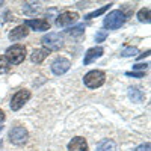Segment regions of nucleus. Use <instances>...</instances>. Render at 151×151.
<instances>
[{
	"instance_id": "1",
	"label": "nucleus",
	"mask_w": 151,
	"mask_h": 151,
	"mask_svg": "<svg viewBox=\"0 0 151 151\" xmlns=\"http://www.w3.org/2000/svg\"><path fill=\"white\" fill-rule=\"evenodd\" d=\"M24 58H26V47L21 44L11 45L5 53V59L8 60V64H12V65L21 64L24 60Z\"/></svg>"
},
{
	"instance_id": "2",
	"label": "nucleus",
	"mask_w": 151,
	"mask_h": 151,
	"mask_svg": "<svg viewBox=\"0 0 151 151\" xmlns=\"http://www.w3.org/2000/svg\"><path fill=\"white\" fill-rule=\"evenodd\" d=\"M104 80H106V74L100 70H92L89 73H86L85 77H83L85 85L89 88V89H97V88H100L104 83Z\"/></svg>"
},
{
	"instance_id": "3",
	"label": "nucleus",
	"mask_w": 151,
	"mask_h": 151,
	"mask_svg": "<svg viewBox=\"0 0 151 151\" xmlns=\"http://www.w3.org/2000/svg\"><path fill=\"white\" fill-rule=\"evenodd\" d=\"M124 23H125L124 12H121V11H112L110 14L104 18L103 26L106 29H109V30H113V29H119Z\"/></svg>"
},
{
	"instance_id": "4",
	"label": "nucleus",
	"mask_w": 151,
	"mask_h": 151,
	"mask_svg": "<svg viewBox=\"0 0 151 151\" xmlns=\"http://www.w3.org/2000/svg\"><path fill=\"white\" fill-rule=\"evenodd\" d=\"M44 48H47L48 52L50 50H59L62 47V44H64V40H62V35L60 33H56V32H50L47 35L42 36L41 40Z\"/></svg>"
},
{
	"instance_id": "5",
	"label": "nucleus",
	"mask_w": 151,
	"mask_h": 151,
	"mask_svg": "<svg viewBox=\"0 0 151 151\" xmlns=\"http://www.w3.org/2000/svg\"><path fill=\"white\" fill-rule=\"evenodd\" d=\"M29 98H30V91H27V89H21V91H18V92H15L14 95H12L9 106H11L12 110H20Z\"/></svg>"
},
{
	"instance_id": "6",
	"label": "nucleus",
	"mask_w": 151,
	"mask_h": 151,
	"mask_svg": "<svg viewBox=\"0 0 151 151\" xmlns=\"http://www.w3.org/2000/svg\"><path fill=\"white\" fill-rule=\"evenodd\" d=\"M9 141L15 145H21L27 141V130L21 127V125H17V127L11 129L9 132Z\"/></svg>"
},
{
	"instance_id": "7",
	"label": "nucleus",
	"mask_w": 151,
	"mask_h": 151,
	"mask_svg": "<svg viewBox=\"0 0 151 151\" xmlns=\"http://www.w3.org/2000/svg\"><path fill=\"white\" fill-rule=\"evenodd\" d=\"M79 18L77 12H71V11H67V12H62L60 15H58L56 18V26L58 27H65V26H70V24L76 23Z\"/></svg>"
},
{
	"instance_id": "8",
	"label": "nucleus",
	"mask_w": 151,
	"mask_h": 151,
	"mask_svg": "<svg viewBox=\"0 0 151 151\" xmlns=\"http://www.w3.org/2000/svg\"><path fill=\"white\" fill-rule=\"evenodd\" d=\"M71 67V62L65 58H56L53 60V64H52V71L53 74L56 76H62V74H65Z\"/></svg>"
},
{
	"instance_id": "9",
	"label": "nucleus",
	"mask_w": 151,
	"mask_h": 151,
	"mask_svg": "<svg viewBox=\"0 0 151 151\" xmlns=\"http://www.w3.org/2000/svg\"><path fill=\"white\" fill-rule=\"evenodd\" d=\"M103 47H92V48H89L86 52V55H85V59H83V65H89V64H92V62L95 60V59H98L100 56L103 55Z\"/></svg>"
},
{
	"instance_id": "10",
	"label": "nucleus",
	"mask_w": 151,
	"mask_h": 151,
	"mask_svg": "<svg viewBox=\"0 0 151 151\" xmlns=\"http://www.w3.org/2000/svg\"><path fill=\"white\" fill-rule=\"evenodd\" d=\"M24 26L32 27L33 30H48L50 23L45 20H27V21H24Z\"/></svg>"
},
{
	"instance_id": "11",
	"label": "nucleus",
	"mask_w": 151,
	"mask_h": 151,
	"mask_svg": "<svg viewBox=\"0 0 151 151\" xmlns=\"http://www.w3.org/2000/svg\"><path fill=\"white\" fill-rule=\"evenodd\" d=\"M29 30L27 27L24 26V24H21V26H17L15 29H12L9 32V40L11 41H18V40H23L24 36H27Z\"/></svg>"
},
{
	"instance_id": "12",
	"label": "nucleus",
	"mask_w": 151,
	"mask_h": 151,
	"mask_svg": "<svg viewBox=\"0 0 151 151\" xmlns=\"http://www.w3.org/2000/svg\"><path fill=\"white\" fill-rule=\"evenodd\" d=\"M68 151H88V144L83 137H74L68 144Z\"/></svg>"
},
{
	"instance_id": "13",
	"label": "nucleus",
	"mask_w": 151,
	"mask_h": 151,
	"mask_svg": "<svg viewBox=\"0 0 151 151\" xmlns=\"http://www.w3.org/2000/svg\"><path fill=\"white\" fill-rule=\"evenodd\" d=\"M48 50L47 48H36V50H33L32 52V55H30V59H32V62L33 64H41V62L48 56Z\"/></svg>"
},
{
	"instance_id": "14",
	"label": "nucleus",
	"mask_w": 151,
	"mask_h": 151,
	"mask_svg": "<svg viewBox=\"0 0 151 151\" xmlns=\"http://www.w3.org/2000/svg\"><path fill=\"white\" fill-rule=\"evenodd\" d=\"M115 148H116L115 142L110 141V139H104V141H101L97 145L95 151H115Z\"/></svg>"
},
{
	"instance_id": "15",
	"label": "nucleus",
	"mask_w": 151,
	"mask_h": 151,
	"mask_svg": "<svg viewBox=\"0 0 151 151\" xmlns=\"http://www.w3.org/2000/svg\"><path fill=\"white\" fill-rule=\"evenodd\" d=\"M129 97H130V100H133L134 103H141V101H144V92L139 89V88H130Z\"/></svg>"
},
{
	"instance_id": "16",
	"label": "nucleus",
	"mask_w": 151,
	"mask_h": 151,
	"mask_svg": "<svg viewBox=\"0 0 151 151\" xmlns=\"http://www.w3.org/2000/svg\"><path fill=\"white\" fill-rule=\"evenodd\" d=\"M109 6H112V3H109V5H106V6H101L100 9H95V11L89 12V14H86L85 18H86V20H91V18H95V17H98V15H101V14H104V12L109 9Z\"/></svg>"
},
{
	"instance_id": "17",
	"label": "nucleus",
	"mask_w": 151,
	"mask_h": 151,
	"mask_svg": "<svg viewBox=\"0 0 151 151\" xmlns=\"http://www.w3.org/2000/svg\"><path fill=\"white\" fill-rule=\"evenodd\" d=\"M67 33L71 35V36H82V35L85 33V24H77V26L68 29Z\"/></svg>"
},
{
	"instance_id": "18",
	"label": "nucleus",
	"mask_w": 151,
	"mask_h": 151,
	"mask_svg": "<svg viewBox=\"0 0 151 151\" xmlns=\"http://www.w3.org/2000/svg\"><path fill=\"white\" fill-rule=\"evenodd\" d=\"M137 18L142 23H150V8H144L137 12Z\"/></svg>"
},
{
	"instance_id": "19",
	"label": "nucleus",
	"mask_w": 151,
	"mask_h": 151,
	"mask_svg": "<svg viewBox=\"0 0 151 151\" xmlns=\"http://www.w3.org/2000/svg\"><path fill=\"white\" fill-rule=\"evenodd\" d=\"M136 55H137V48L136 47H127V48H124L122 52H121V56H124V58L136 56Z\"/></svg>"
},
{
	"instance_id": "20",
	"label": "nucleus",
	"mask_w": 151,
	"mask_h": 151,
	"mask_svg": "<svg viewBox=\"0 0 151 151\" xmlns=\"http://www.w3.org/2000/svg\"><path fill=\"white\" fill-rule=\"evenodd\" d=\"M8 71H9V64H8V60L5 59V56H0V74L8 73Z\"/></svg>"
},
{
	"instance_id": "21",
	"label": "nucleus",
	"mask_w": 151,
	"mask_h": 151,
	"mask_svg": "<svg viewBox=\"0 0 151 151\" xmlns=\"http://www.w3.org/2000/svg\"><path fill=\"white\" fill-rule=\"evenodd\" d=\"M106 36H107V30H100L97 35H95V41L97 42H103L106 40Z\"/></svg>"
},
{
	"instance_id": "22",
	"label": "nucleus",
	"mask_w": 151,
	"mask_h": 151,
	"mask_svg": "<svg viewBox=\"0 0 151 151\" xmlns=\"http://www.w3.org/2000/svg\"><path fill=\"white\" fill-rule=\"evenodd\" d=\"M134 151H150V144L147 142V144H142V145H139Z\"/></svg>"
},
{
	"instance_id": "23",
	"label": "nucleus",
	"mask_w": 151,
	"mask_h": 151,
	"mask_svg": "<svg viewBox=\"0 0 151 151\" xmlns=\"http://www.w3.org/2000/svg\"><path fill=\"white\" fill-rule=\"evenodd\" d=\"M125 76H133V77H139L141 79V77L145 76V71H142V73H134V71L133 73H125Z\"/></svg>"
},
{
	"instance_id": "24",
	"label": "nucleus",
	"mask_w": 151,
	"mask_h": 151,
	"mask_svg": "<svg viewBox=\"0 0 151 151\" xmlns=\"http://www.w3.org/2000/svg\"><path fill=\"white\" fill-rule=\"evenodd\" d=\"M147 67H148L147 64H136V65H133V70H144Z\"/></svg>"
},
{
	"instance_id": "25",
	"label": "nucleus",
	"mask_w": 151,
	"mask_h": 151,
	"mask_svg": "<svg viewBox=\"0 0 151 151\" xmlns=\"http://www.w3.org/2000/svg\"><path fill=\"white\" fill-rule=\"evenodd\" d=\"M3 119H5V113H3L2 110H0V122H2Z\"/></svg>"
},
{
	"instance_id": "26",
	"label": "nucleus",
	"mask_w": 151,
	"mask_h": 151,
	"mask_svg": "<svg viewBox=\"0 0 151 151\" xmlns=\"http://www.w3.org/2000/svg\"><path fill=\"white\" fill-rule=\"evenodd\" d=\"M2 5H3V2H0V6H2Z\"/></svg>"
},
{
	"instance_id": "27",
	"label": "nucleus",
	"mask_w": 151,
	"mask_h": 151,
	"mask_svg": "<svg viewBox=\"0 0 151 151\" xmlns=\"http://www.w3.org/2000/svg\"><path fill=\"white\" fill-rule=\"evenodd\" d=\"M2 129H3V127H0V132H2Z\"/></svg>"
}]
</instances>
